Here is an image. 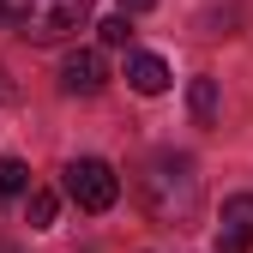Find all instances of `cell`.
Instances as JSON below:
<instances>
[{
	"label": "cell",
	"instance_id": "1",
	"mask_svg": "<svg viewBox=\"0 0 253 253\" xmlns=\"http://www.w3.org/2000/svg\"><path fill=\"white\" fill-rule=\"evenodd\" d=\"M139 199H145V211L157 217V223L181 229L187 217L199 211V169H193V157H181V151L151 157L145 175H139Z\"/></svg>",
	"mask_w": 253,
	"mask_h": 253
},
{
	"label": "cell",
	"instance_id": "2",
	"mask_svg": "<svg viewBox=\"0 0 253 253\" xmlns=\"http://www.w3.org/2000/svg\"><path fill=\"white\" fill-rule=\"evenodd\" d=\"M6 12H12V30L24 42L54 48L90 24V0H6Z\"/></svg>",
	"mask_w": 253,
	"mask_h": 253
},
{
	"label": "cell",
	"instance_id": "3",
	"mask_svg": "<svg viewBox=\"0 0 253 253\" xmlns=\"http://www.w3.org/2000/svg\"><path fill=\"white\" fill-rule=\"evenodd\" d=\"M67 199L79 211H109L121 199V181L103 157H79V163H67Z\"/></svg>",
	"mask_w": 253,
	"mask_h": 253
},
{
	"label": "cell",
	"instance_id": "4",
	"mask_svg": "<svg viewBox=\"0 0 253 253\" xmlns=\"http://www.w3.org/2000/svg\"><path fill=\"white\" fill-rule=\"evenodd\" d=\"M103 84H109V67H103L97 48H73L60 60V90H67V97H97Z\"/></svg>",
	"mask_w": 253,
	"mask_h": 253
},
{
	"label": "cell",
	"instance_id": "5",
	"mask_svg": "<svg viewBox=\"0 0 253 253\" xmlns=\"http://www.w3.org/2000/svg\"><path fill=\"white\" fill-rule=\"evenodd\" d=\"M217 253H253V193L223 199V229H217Z\"/></svg>",
	"mask_w": 253,
	"mask_h": 253
},
{
	"label": "cell",
	"instance_id": "6",
	"mask_svg": "<svg viewBox=\"0 0 253 253\" xmlns=\"http://www.w3.org/2000/svg\"><path fill=\"white\" fill-rule=\"evenodd\" d=\"M126 84H133L139 97H163V90H169L163 54H126Z\"/></svg>",
	"mask_w": 253,
	"mask_h": 253
},
{
	"label": "cell",
	"instance_id": "7",
	"mask_svg": "<svg viewBox=\"0 0 253 253\" xmlns=\"http://www.w3.org/2000/svg\"><path fill=\"white\" fill-rule=\"evenodd\" d=\"M187 109L199 126H217V79H193L187 84Z\"/></svg>",
	"mask_w": 253,
	"mask_h": 253
},
{
	"label": "cell",
	"instance_id": "8",
	"mask_svg": "<svg viewBox=\"0 0 253 253\" xmlns=\"http://www.w3.org/2000/svg\"><path fill=\"white\" fill-rule=\"evenodd\" d=\"M54 211H60V199L48 193V187H30V193H24V217H30V229H48Z\"/></svg>",
	"mask_w": 253,
	"mask_h": 253
},
{
	"label": "cell",
	"instance_id": "9",
	"mask_svg": "<svg viewBox=\"0 0 253 253\" xmlns=\"http://www.w3.org/2000/svg\"><path fill=\"white\" fill-rule=\"evenodd\" d=\"M18 193H30V169L18 157H0V199H18Z\"/></svg>",
	"mask_w": 253,
	"mask_h": 253
},
{
	"label": "cell",
	"instance_id": "10",
	"mask_svg": "<svg viewBox=\"0 0 253 253\" xmlns=\"http://www.w3.org/2000/svg\"><path fill=\"white\" fill-rule=\"evenodd\" d=\"M97 37H103L109 48H126V37H133V12H115V18H103V24H97Z\"/></svg>",
	"mask_w": 253,
	"mask_h": 253
},
{
	"label": "cell",
	"instance_id": "11",
	"mask_svg": "<svg viewBox=\"0 0 253 253\" xmlns=\"http://www.w3.org/2000/svg\"><path fill=\"white\" fill-rule=\"evenodd\" d=\"M157 0H121V12H151Z\"/></svg>",
	"mask_w": 253,
	"mask_h": 253
},
{
	"label": "cell",
	"instance_id": "12",
	"mask_svg": "<svg viewBox=\"0 0 253 253\" xmlns=\"http://www.w3.org/2000/svg\"><path fill=\"white\" fill-rule=\"evenodd\" d=\"M6 97H12V84H6V73H0V103H6Z\"/></svg>",
	"mask_w": 253,
	"mask_h": 253
},
{
	"label": "cell",
	"instance_id": "13",
	"mask_svg": "<svg viewBox=\"0 0 253 253\" xmlns=\"http://www.w3.org/2000/svg\"><path fill=\"white\" fill-rule=\"evenodd\" d=\"M0 24H12V12H6V0H0Z\"/></svg>",
	"mask_w": 253,
	"mask_h": 253
}]
</instances>
